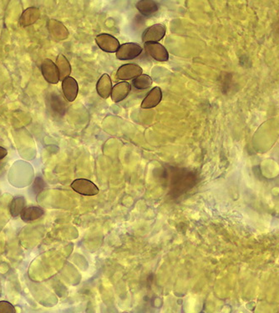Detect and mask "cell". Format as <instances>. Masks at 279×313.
<instances>
[{
	"label": "cell",
	"instance_id": "cell-1",
	"mask_svg": "<svg viewBox=\"0 0 279 313\" xmlns=\"http://www.w3.org/2000/svg\"><path fill=\"white\" fill-rule=\"evenodd\" d=\"M165 25L162 24H153L143 32L141 39L144 43H158L165 35Z\"/></svg>",
	"mask_w": 279,
	"mask_h": 313
},
{
	"label": "cell",
	"instance_id": "cell-2",
	"mask_svg": "<svg viewBox=\"0 0 279 313\" xmlns=\"http://www.w3.org/2000/svg\"><path fill=\"white\" fill-rule=\"evenodd\" d=\"M142 52V47L136 43H127L120 46L117 58L120 61H131L138 57Z\"/></svg>",
	"mask_w": 279,
	"mask_h": 313
},
{
	"label": "cell",
	"instance_id": "cell-3",
	"mask_svg": "<svg viewBox=\"0 0 279 313\" xmlns=\"http://www.w3.org/2000/svg\"><path fill=\"white\" fill-rule=\"evenodd\" d=\"M71 188L80 195L93 196L99 193V188L92 181L86 179H77L71 183Z\"/></svg>",
	"mask_w": 279,
	"mask_h": 313
},
{
	"label": "cell",
	"instance_id": "cell-4",
	"mask_svg": "<svg viewBox=\"0 0 279 313\" xmlns=\"http://www.w3.org/2000/svg\"><path fill=\"white\" fill-rule=\"evenodd\" d=\"M98 47L106 53H117L120 48V42L116 37L110 34H99L95 38Z\"/></svg>",
	"mask_w": 279,
	"mask_h": 313
},
{
	"label": "cell",
	"instance_id": "cell-5",
	"mask_svg": "<svg viewBox=\"0 0 279 313\" xmlns=\"http://www.w3.org/2000/svg\"><path fill=\"white\" fill-rule=\"evenodd\" d=\"M40 69L42 75L47 82L51 84H58L60 81V72L55 63H53L49 59H45L42 62Z\"/></svg>",
	"mask_w": 279,
	"mask_h": 313
},
{
	"label": "cell",
	"instance_id": "cell-6",
	"mask_svg": "<svg viewBox=\"0 0 279 313\" xmlns=\"http://www.w3.org/2000/svg\"><path fill=\"white\" fill-rule=\"evenodd\" d=\"M143 70L140 65L136 64H126L118 69L117 79L122 80H134L142 75Z\"/></svg>",
	"mask_w": 279,
	"mask_h": 313
},
{
	"label": "cell",
	"instance_id": "cell-7",
	"mask_svg": "<svg viewBox=\"0 0 279 313\" xmlns=\"http://www.w3.org/2000/svg\"><path fill=\"white\" fill-rule=\"evenodd\" d=\"M146 53L159 62H165L169 60V53L168 49L160 43H145Z\"/></svg>",
	"mask_w": 279,
	"mask_h": 313
},
{
	"label": "cell",
	"instance_id": "cell-8",
	"mask_svg": "<svg viewBox=\"0 0 279 313\" xmlns=\"http://www.w3.org/2000/svg\"><path fill=\"white\" fill-rule=\"evenodd\" d=\"M47 28L50 36L57 41H63L69 37V30L61 22L50 20L48 22Z\"/></svg>",
	"mask_w": 279,
	"mask_h": 313
},
{
	"label": "cell",
	"instance_id": "cell-9",
	"mask_svg": "<svg viewBox=\"0 0 279 313\" xmlns=\"http://www.w3.org/2000/svg\"><path fill=\"white\" fill-rule=\"evenodd\" d=\"M62 90L64 95L69 102H73L76 100L79 92V86L76 79L73 77H68L62 81Z\"/></svg>",
	"mask_w": 279,
	"mask_h": 313
},
{
	"label": "cell",
	"instance_id": "cell-10",
	"mask_svg": "<svg viewBox=\"0 0 279 313\" xmlns=\"http://www.w3.org/2000/svg\"><path fill=\"white\" fill-rule=\"evenodd\" d=\"M162 99V91L159 87H155L150 90L147 95L145 97L143 101L141 103V107L142 109L155 108L160 104Z\"/></svg>",
	"mask_w": 279,
	"mask_h": 313
},
{
	"label": "cell",
	"instance_id": "cell-11",
	"mask_svg": "<svg viewBox=\"0 0 279 313\" xmlns=\"http://www.w3.org/2000/svg\"><path fill=\"white\" fill-rule=\"evenodd\" d=\"M131 89V84H129L127 81H123V82L118 83V84H116L113 87L111 94H110L112 101L118 103V102L124 100L128 96V94H130Z\"/></svg>",
	"mask_w": 279,
	"mask_h": 313
},
{
	"label": "cell",
	"instance_id": "cell-12",
	"mask_svg": "<svg viewBox=\"0 0 279 313\" xmlns=\"http://www.w3.org/2000/svg\"><path fill=\"white\" fill-rule=\"evenodd\" d=\"M39 17H40V11L39 9L35 7H29L22 13L19 24L20 26L25 28V27L34 24L37 20H39Z\"/></svg>",
	"mask_w": 279,
	"mask_h": 313
},
{
	"label": "cell",
	"instance_id": "cell-13",
	"mask_svg": "<svg viewBox=\"0 0 279 313\" xmlns=\"http://www.w3.org/2000/svg\"><path fill=\"white\" fill-rule=\"evenodd\" d=\"M112 83L110 77L107 74H104L98 80L96 90L99 95L103 99H106L110 96L112 91Z\"/></svg>",
	"mask_w": 279,
	"mask_h": 313
},
{
	"label": "cell",
	"instance_id": "cell-14",
	"mask_svg": "<svg viewBox=\"0 0 279 313\" xmlns=\"http://www.w3.org/2000/svg\"><path fill=\"white\" fill-rule=\"evenodd\" d=\"M160 5L153 0H141L136 4V9L144 16H151L157 12Z\"/></svg>",
	"mask_w": 279,
	"mask_h": 313
},
{
	"label": "cell",
	"instance_id": "cell-15",
	"mask_svg": "<svg viewBox=\"0 0 279 313\" xmlns=\"http://www.w3.org/2000/svg\"><path fill=\"white\" fill-rule=\"evenodd\" d=\"M44 215L43 208L39 206H27L24 209L20 217L25 222H31L41 218Z\"/></svg>",
	"mask_w": 279,
	"mask_h": 313
},
{
	"label": "cell",
	"instance_id": "cell-16",
	"mask_svg": "<svg viewBox=\"0 0 279 313\" xmlns=\"http://www.w3.org/2000/svg\"><path fill=\"white\" fill-rule=\"evenodd\" d=\"M55 65L60 72V80L63 81L66 78L70 77L71 74V66L66 56L61 54L59 55L56 58Z\"/></svg>",
	"mask_w": 279,
	"mask_h": 313
},
{
	"label": "cell",
	"instance_id": "cell-17",
	"mask_svg": "<svg viewBox=\"0 0 279 313\" xmlns=\"http://www.w3.org/2000/svg\"><path fill=\"white\" fill-rule=\"evenodd\" d=\"M26 201L24 196H17L13 199L10 204V214L13 217H17L21 215L23 211L26 206Z\"/></svg>",
	"mask_w": 279,
	"mask_h": 313
},
{
	"label": "cell",
	"instance_id": "cell-18",
	"mask_svg": "<svg viewBox=\"0 0 279 313\" xmlns=\"http://www.w3.org/2000/svg\"><path fill=\"white\" fill-rule=\"evenodd\" d=\"M132 84H133L135 89L143 90V89H148L151 86L152 79L149 75H141L136 79H134Z\"/></svg>",
	"mask_w": 279,
	"mask_h": 313
},
{
	"label": "cell",
	"instance_id": "cell-19",
	"mask_svg": "<svg viewBox=\"0 0 279 313\" xmlns=\"http://www.w3.org/2000/svg\"><path fill=\"white\" fill-rule=\"evenodd\" d=\"M49 107H50L51 111H53L54 113L61 114L63 115L65 113V110H66V106L64 104L62 98L58 95H52L50 99H49Z\"/></svg>",
	"mask_w": 279,
	"mask_h": 313
},
{
	"label": "cell",
	"instance_id": "cell-20",
	"mask_svg": "<svg viewBox=\"0 0 279 313\" xmlns=\"http://www.w3.org/2000/svg\"><path fill=\"white\" fill-rule=\"evenodd\" d=\"M0 313H17L15 306L9 301H0Z\"/></svg>",
	"mask_w": 279,
	"mask_h": 313
},
{
	"label": "cell",
	"instance_id": "cell-21",
	"mask_svg": "<svg viewBox=\"0 0 279 313\" xmlns=\"http://www.w3.org/2000/svg\"><path fill=\"white\" fill-rule=\"evenodd\" d=\"M44 186H45V184H44L43 179L41 177H37L32 188H33V190L35 192V194H38L44 189Z\"/></svg>",
	"mask_w": 279,
	"mask_h": 313
},
{
	"label": "cell",
	"instance_id": "cell-22",
	"mask_svg": "<svg viewBox=\"0 0 279 313\" xmlns=\"http://www.w3.org/2000/svg\"><path fill=\"white\" fill-rule=\"evenodd\" d=\"M8 154L7 149L4 148V147L0 146V161L4 159L5 157Z\"/></svg>",
	"mask_w": 279,
	"mask_h": 313
},
{
	"label": "cell",
	"instance_id": "cell-23",
	"mask_svg": "<svg viewBox=\"0 0 279 313\" xmlns=\"http://www.w3.org/2000/svg\"><path fill=\"white\" fill-rule=\"evenodd\" d=\"M125 313H127V312H125Z\"/></svg>",
	"mask_w": 279,
	"mask_h": 313
}]
</instances>
